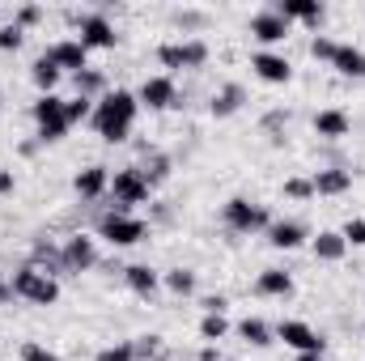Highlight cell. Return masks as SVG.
<instances>
[{
  "mask_svg": "<svg viewBox=\"0 0 365 361\" xmlns=\"http://www.w3.org/2000/svg\"><path fill=\"white\" fill-rule=\"evenodd\" d=\"M136 353H145V357H153V353H158V336H140V345H136Z\"/></svg>",
  "mask_w": 365,
  "mask_h": 361,
  "instance_id": "cell-39",
  "label": "cell"
},
{
  "mask_svg": "<svg viewBox=\"0 0 365 361\" xmlns=\"http://www.w3.org/2000/svg\"><path fill=\"white\" fill-rule=\"evenodd\" d=\"M30 77H34V86L43 93H56V86H60V68L47 60V56H38L34 60V68H30Z\"/></svg>",
  "mask_w": 365,
  "mask_h": 361,
  "instance_id": "cell-23",
  "label": "cell"
},
{
  "mask_svg": "<svg viewBox=\"0 0 365 361\" xmlns=\"http://www.w3.org/2000/svg\"><path fill=\"white\" fill-rule=\"evenodd\" d=\"M93 260H98V251H93V238H86V234H73V238L64 243V268H68V272L93 268Z\"/></svg>",
  "mask_w": 365,
  "mask_h": 361,
  "instance_id": "cell-13",
  "label": "cell"
},
{
  "mask_svg": "<svg viewBox=\"0 0 365 361\" xmlns=\"http://www.w3.org/2000/svg\"><path fill=\"white\" fill-rule=\"evenodd\" d=\"M225 221H230V230H242V234H251V230H264V225H268V213H264L259 204H251V200L234 195V200L225 204Z\"/></svg>",
  "mask_w": 365,
  "mask_h": 361,
  "instance_id": "cell-6",
  "label": "cell"
},
{
  "mask_svg": "<svg viewBox=\"0 0 365 361\" xmlns=\"http://www.w3.org/2000/svg\"><path fill=\"white\" fill-rule=\"evenodd\" d=\"M0 293H4V289H0Z\"/></svg>",
  "mask_w": 365,
  "mask_h": 361,
  "instance_id": "cell-43",
  "label": "cell"
},
{
  "mask_svg": "<svg viewBox=\"0 0 365 361\" xmlns=\"http://www.w3.org/2000/svg\"><path fill=\"white\" fill-rule=\"evenodd\" d=\"M297 361H323V353H297Z\"/></svg>",
  "mask_w": 365,
  "mask_h": 361,
  "instance_id": "cell-42",
  "label": "cell"
},
{
  "mask_svg": "<svg viewBox=\"0 0 365 361\" xmlns=\"http://www.w3.org/2000/svg\"><path fill=\"white\" fill-rule=\"evenodd\" d=\"M310 183H314V191H319V195H340V191H349V187H353V175H349V171H319Z\"/></svg>",
  "mask_w": 365,
  "mask_h": 361,
  "instance_id": "cell-20",
  "label": "cell"
},
{
  "mask_svg": "<svg viewBox=\"0 0 365 361\" xmlns=\"http://www.w3.org/2000/svg\"><path fill=\"white\" fill-rule=\"evenodd\" d=\"M284 195L306 200V195H314V183H310V179H289V183H284Z\"/></svg>",
  "mask_w": 365,
  "mask_h": 361,
  "instance_id": "cell-34",
  "label": "cell"
},
{
  "mask_svg": "<svg viewBox=\"0 0 365 361\" xmlns=\"http://www.w3.org/2000/svg\"><path fill=\"white\" fill-rule=\"evenodd\" d=\"M310 56H314V60H336V43H331V39H323V34H319V39H314V43H310Z\"/></svg>",
  "mask_w": 365,
  "mask_h": 361,
  "instance_id": "cell-35",
  "label": "cell"
},
{
  "mask_svg": "<svg viewBox=\"0 0 365 361\" xmlns=\"http://www.w3.org/2000/svg\"><path fill=\"white\" fill-rule=\"evenodd\" d=\"M90 102H93V98H86V93H77L73 102H64V119H68V128H73V123H81V119L90 115Z\"/></svg>",
  "mask_w": 365,
  "mask_h": 361,
  "instance_id": "cell-28",
  "label": "cell"
},
{
  "mask_svg": "<svg viewBox=\"0 0 365 361\" xmlns=\"http://www.w3.org/2000/svg\"><path fill=\"white\" fill-rule=\"evenodd\" d=\"M110 191H115V200H119V204H140V200H149V175H145V171H136V166L115 171Z\"/></svg>",
  "mask_w": 365,
  "mask_h": 361,
  "instance_id": "cell-5",
  "label": "cell"
},
{
  "mask_svg": "<svg viewBox=\"0 0 365 361\" xmlns=\"http://www.w3.org/2000/svg\"><path fill=\"white\" fill-rule=\"evenodd\" d=\"M21 39H26V34H21V26H17V21H13V26H0V51H17V47H21Z\"/></svg>",
  "mask_w": 365,
  "mask_h": 361,
  "instance_id": "cell-30",
  "label": "cell"
},
{
  "mask_svg": "<svg viewBox=\"0 0 365 361\" xmlns=\"http://www.w3.org/2000/svg\"><path fill=\"white\" fill-rule=\"evenodd\" d=\"M336 73H344V77H365V51L357 47H336Z\"/></svg>",
  "mask_w": 365,
  "mask_h": 361,
  "instance_id": "cell-22",
  "label": "cell"
},
{
  "mask_svg": "<svg viewBox=\"0 0 365 361\" xmlns=\"http://www.w3.org/2000/svg\"><path fill=\"white\" fill-rule=\"evenodd\" d=\"M81 47H115V26L102 17V13H90L81 17Z\"/></svg>",
  "mask_w": 365,
  "mask_h": 361,
  "instance_id": "cell-11",
  "label": "cell"
},
{
  "mask_svg": "<svg viewBox=\"0 0 365 361\" xmlns=\"http://www.w3.org/2000/svg\"><path fill=\"white\" fill-rule=\"evenodd\" d=\"M123 280H128V289L140 293V298H149V293L158 289V272L149 268V264H132V268H123Z\"/></svg>",
  "mask_w": 365,
  "mask_h": 361,
  "instance_id": "cell-19",
  "label": "cell"
},
{
  "mask_svg": "<svg viewBox=\"0 0 365 361\" xmlns=\"http://www.w3.org/2000/svg\"><path fill=\"white\" fill-rule=\"evenodd\" d=\"M344 251H349V243H344L336 230H323V234L314 238V255H319V260H327V264H336Z\"/></svg>",
  "mask_w": 365,
  "mask_h": 361,
  "instance_id": "cell-21",
  "label": "cell"
},
{
  "mask_svg": "<svg viewBox=\"0 0 365 361\" xmlns=\"http://www.w3.org/2000/svg\"><path fill=\"white\" fill-rule=\"evenodd\" d=\"M251 68H255V77L268 81V86H284V81L293 77V64H289L284 56H276V51H259V56L251 60Z\"/></svg>",
  "mask_w": 365,
  "mask_h": 361,
  "instance_id": "cell-9",
  "label": "cell"
},
{
  "mask_svg": "<svg viewBox=\"0 0 365 361\" xmlns=\"http://www.w3.org/2000/svg\"><path fill=\"white\" fill-rule=\"evenodd\" d=\"M204 60H208V47L204 43H182V64L187 68H200Z\"/></svg>",
  "mask_w": 365,
  "mask_h": 361,
  "instance_id": "cell-29",
  "label": "cell"
},
{
  "mask_svg": "<svg viewBox=\"0 0 365 361\" xmlns=\"http://www.w3.org/2000/svg\"><path fill=\"white\" fill-rule=\"evenodd\" d=\"M98 230H102V238H106L110 247H132V243H140V238L149 234V225H145L140 217H128V213H106Z\"/></svg>",
  "mask_w": 365,
  "mask_h": 361,
  "instance_id": "cell-3",
  "label": "cell"
},
{
  "mask_svg": "<svg viewBox=\"0 0 365 361\" xmlns=\"http://www.w3.org/2000/svg\"><path fill=\"white\" fill-rule=\"evenodd\" d=\"M13 293H21L26 302H34V306H51L56 298H60V285H56V276L51 272H38V268H21L13 276Z\"/></svg>",
  "mask_w": 365,
  "mask_h": 361,
  "instance_id": "cell-2",
  "label": "cell"
},
{
  "mask_svg": "<svg viewBox=\"0 0 365 361\" xmlns=\"http://www.w3.org/2000/svg\"><path fill=\"white\" fill-rule=\"evenodd\" d=\"M21 361H60L51 349H43V345H26L21 349Z\"/></svg>",
  "mask_w": 365,
  "mask_h": 361,
  "instance_id": "cell-37",
  "label": "cell"
},
{
  "mask_svg": "<svg viewBox=\"0 0 365 361\" xmlns=\"http://www.w3.org/2000/svg\"><path fill=\"white\" fill-rule=\"evenodd\" d=\"M255 289H259L264 298H289V293H293V276L280 272V268H268V272H259Z\"/></svg>",
  "mask_w": 365,
  "mask_h": 361,
  "instance_id": "cell-18",
  "label": "cell"
},
{
  "mask_svg": "<svg viewBox=\"0 0 365 361\" xmlns=\"http://www.w3.org/2000/svg\"><path fill=\"white\" fill-rule=\"evenodd\" d=\"M158 60H162L166 68H187V64H182V43H166V47L158 51Z\"/></svg>",
  "mask_w": 365,
  "mask_h": 361,
  "instance_id": "cell-33",
  "label": "cell"
},
{
  "mask_svg": "<svg viewBox=\"0 0 365 361\" xmlns=\"http://www.w3.org/2000/svg\"><path fill=\"white\" fill-rule=\"evenodd\" d=\"M136 111H140V102H136V93H128V90H115V93H106V98L98 102V111H93V123H98V132H102V141H110V145H119V141L128 136V128H132V119H136Z\"/></svg>",
  "mask_w": 365,
  "mask_h": 361,
  "instance_id": "cell-1",
  "label": "cell"
},
{
  "mask_svg": "<svg viewBox=\"0 0 365 361\" xmlns=\"http://www.w3.org/2000/svg\"><path fill=\"white\" fill-rule=\"evenodd\" d=\"M272 13H280L284 21H310V26L323 21V4L319 0H276Z\"/></svg>",
  "mask_w": 365,
  "mask_h": 361,
  "instance_id": "cell-14",
  "label": "cell"
},
{
  "mask_svg": "<svg viewBox=\"0 0 365 361\" xmlns=\"http://www.w3.org/2000/svg\"><path fill=\"white\" fill-rule=\"evenodd\" d=\"M238 336H242L247 345H255V349L272 345V327H268L264 319H242V323H238Z\"/></svg>",
  "mask_w": 365,
  "mask_h": 361,
  "instance_id": "cell-24",
  "label": "cell"
},
{
  "mask_svg": "<svg viewBox=\"0 0 365 361\" xmlns=\"http://www.w3.org/2000/svg\"><path fill=\"white\" fill-rule=\"evenodd\" d=\"M204 310H208V315H221V310H225V298H221V293H217V298H204Z\"/></svg>",
  "mask_w": 365,
  "mask_h": 361,
  "instance_id": "cell-41",
  "label": "cell"
},
{
  "mask_svg": "<svg viewBox=\"0 0 365 361\" xmlns=\"http://www.w3.org/2000/svg\"><path fill=\"white\" fill-rule=\"evenodd\" d=\"M73 187H77V195L93 200V195H102V191L110 187V175H106V166H86V171L73 179Z\"/></svg>",
  "mask_w": 365,
  "mask_h": 361,
  "instance_id": "cell-16",
  "label": "cell"
},
{
  "mask_svg": "<svg viewBox=\"0 0 365 361\" xmlns=\"http://www.w3.org/2000/svg\"><path fill=\"white\" fill-rule=\"evenodd\" d=\"M251 34L259 39V43H284L289 39V21L272 13V9H264V13H255L251 17Z\"/></svg>",
  "mask_w": 365,
  "mask_h": 361,
  "instance_id": "cell-10",
  "label": "cell"
},
{
  "mask_svg": "<svg viewBox=\"0 0 365 361\" xmlns=\"http://www.w3.org/2000/svg\"><path fill=\"white\" fill-rule=\"evenodd\" d=\"M93 361H136V349L132 345H110V349H102Z\"/></svg>",
  "mask_w": 365,
  "mask_h": 361,
  "instance_id": "cell-32",
  "label": "cell"
},
{
  "mask_svg": "<svg viewBox=\"0 0 365 361\" xmlns=\"http://www.w3.org/2000/svg\"><path fill=\"white\" fill-rule=\"evenodd\" d=\"M230 332V323H225V315H204V323H200V336L208 340V345H217L221 336Z\"/></svg>",
  "mask_w": 365,
  "mask_h": 361,
  "instance_id": "cell-26",
  "label": "cell"
},
{
  "mask_svg": "<svg viewBox=\"0 0 365 361\" xmlns=\"http://www.w3.org/2000/svg\"><path fill=\"white\" fill-rule=\"evenodd\" d=\"M77 86H81V93H86V98H90L93 90H102V73H93V68L77 73Z\"/></svg>",
  "mask_w": 365,
  "mask_h": 361,
  "instance_id": "cell-36",
  "label": "cell"
},
{
  "mask_svg": "<svg viewBox=\"0 0 365 361\" xmlns=\"http://www.w3.org/2000/svg\"><path fill=\"white\" fill-rule=\"evenodd\" d=\"M34 119H38V141H60L68 132V119H64V98L56 93H43L34 102Z\"/></svg>",
  "mask_w": 365,
  "mask_h": 361,
  "instance_id": "cell-4",
  "label": "cell"
},
{
  "mask_svg": "<svg viewBox=\"0 0 365 361\" xmlns=\"http://www.w3.org/2000/svg\"><path fill=\"white\" fill-rule=\"evenodd\" d=\"M276 336H280L289 349H297V353H323V340L314 336V327H310V323L289 319V323H280V327H276Z\"/></svg>",
  "mask_w": 365,
  "mask_h": 361,
  "instance_id": "cell-8",
  "label": "cell"
},
{
  "mask_svg": "<svg viewBox=\"0 0 365 361\" xmlns=\"http://www.w3.org/2000/svg\"><path fill=\"white\" fill-rule=\"evenodd\" d=\"M340 238H344L349 247H365V221H361V217H353V221L340 230Z\"/></svg>",
  "mask_w": 365,
  "mask_h": 361,
  "instance_id": "cell-31",
  "label": "cell"
},
{
  "mask_svg": "<svg viewBox=\"0 0 365 361\" xmlns=\"http://www.w3.org/2000/svg\"><path fill=\"white\" fill-rule=\"evenodd\" d=\"M13 187H17V179H13V171H4V166H0V195H9Z\"/></svg>",
  "mask_w": 365,
  "mask_h": 361,
  "instance_id": "cell-40",
  "label": "cell"
},
{
  "mask_svg": "<svg viewBox=\"0 0 365 361\" xmlns=\"http://www.w3.org/2000/svg\"><path fill=\"white\" fill-rule=\"evenodd\" d=\"M136 102L149 106V111L170 106V102H175V81H170V77H145V86H140V93H136Z\"/></svg>",
  "mask_w": 365,
  "mask_h": 361,
  "instance_id": "cell-12",
  "label": "cell"
},
{
  "mask_svg": "<svg viewBox=\"0 0 365 361\" xmlns=\"http://www.w3.org/2000/svg\"><path fill=\"white\" fill-rule=\"evenodd\" d=\"M268 243L280 247V251H293V247L306 243V225H297V221H276V225H268Z\"/></svg>",
  "mask_w": 365,
  "mask_h": 361,
  "instance_id": "cell-15",
  "label": "cell"
},
{
  "mask_svg": "<svg viewBox=\"0 0 365 361\" xmlns=\"http://www.w3.org/2000/svg\"><path fill=\"white\" fill-rule=\"evenodd\" d=\"M238 102H242V90H238V86H230L225 93H217V98H212V115H234V111H238Z\"/></svg>",
  "mask_w": 365,
  "mask_h": 361,
  "instance_id": "cell-27",
  "label": "cell"
},
{
  "mask_svg": "<svg viewBox=\"0 0 365 361\" xmlns=\"http://www.w3.org/2000/svg\"><path fill=\"white\" fill-rule=\"evenodd\" d=\"M166 285H170V293H179V298H187V293H195V272H187V268L166 272Z\"/></svg>",
  "mask_w": 365,
  "mask_h": 361,
  "instance_id": "cell-25",
  "label": "cell"
},
{
  "mask_svg": "<svg viewBox=\"0 0 365 361\" xmlns=\"http://www.w3.org/2000/svg\"><path fill=\"white\" fill-rule=\"evenodd\" d=\"M47 60L64 73V68H73V73H86V60H90V51L81 47V39H64V43H51L47 47Z\"/></svg>",
  "mask_w": 365,
  "mask_h": 361,
  "instance_id": "cell-7",
  "label": "cell"
},
{
  "mask_svg": "<svg viewBox=\"0 0 365 361\" xmlns=\"http://www.w3.org/2000/svg\"><path fill=\"white\" fill-rule=\"evenodd\" d=\"M314 132L327 136V141H340V136H349V115L336 111V106H331V111H319V115H314Z\"/></svg>",
  "mask_w": 365,
  "mask_h": 361,
  "instance_id": "cell-17",
  "label": "cell"
},
{
  "mask_svg": "<svg viewBox=\"0 0 365 361\" xmlns=\"http://www.w3.org/2000/svg\"><path fill=\"white\" fill-rule=\"evenodd\" d=\"M38 17H43V13H38V9H34V4H26V9H21V13H17V26H34V21H38Z\"/></svg>",
  "mask_w": 365,
  "mask_h": 361,
  "instance_id": "cell-38",
  "label": "cell"
}]
</instances>
